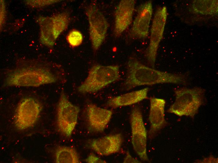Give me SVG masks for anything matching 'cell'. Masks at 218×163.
I'll use <instances>...</instances> for the list:
<instances>
[{"label":"cell","mask_w":218,"mask_h":163,"mask_svg":"<svg viewBox=\"0 0 218 163\" xmlns=\"http://www.w3.org/2000/svg\"><path fill=\"white\" fill-rule=\"evenodd\" d=\"M70 15L62 12L50 17H40L38 22L40 27V39L46 46L52 47L59 36L66 29L70 22Z\"/></svg>","instance_id":"5b68a950"},{"label":"cell","mask_w":218,"mask_h":163,"mask_svg":"<svg viewBox=\"0 0 218 163\" xmlns=\"http://www.w3.org/2000/svg\"><path fill=\"white\" fill-rule=\"evenodd\" d=\"M132 143L135 151L143 161H149L147 152V133L140 109L135 107L130 117Z\"/></svg>","instance_id":"ba28073f"},{"label":"cell","mask_w":218,"mask_h":163,"mask_svg":"<svg viewBox=\"0 0 218 163\" xmlns=\"http://www.w3.org/2000/svg\"><path fill=\"white\" fill-rule=\"evenodd\" d=\"M87 113L90 127L93 130L98 132L104 131L112 114L111 110L99 107L93 103L88 105Z\"/></svg>","instance_id":"9a60e30c"},{"label":"cell","mask_w":218,"mask_h":163,"mask_svg":"<svg viewBox=\"0 0 218 163\" xmlns=\"http://www.w3.org/2000/svg\"><path fill=\"white\" fill-rule=\"evenodd\" d=\"M152 13L151 1H147L140 5L130 31L131 37L141 39L147 37Z\"/></svg>","instance_id":"8fae6325"},{"label":"cell","mask_w":218,"mask_h":163,"mask_svg":"<svg viewBox=\"0 0 218 163\" xmlns=\"http://www.w3.org/2000/svg\"><path fill=\"white\" fill-rule=\"evenodd\" d=\"M135 2L134 0H122L118 4L115 12V37H119L131 24Z\"/></svg>","instance_id":"4fadbf2b"},{"label":"cell","mask_w":218,"mask_h":163,"mask_svg":"<svg viewBox=\"0 0 218 163\" xmlns=\"http://www.w3.org/2000/svg\"><path fill=\"white\" fill-rule=\"evenodd\" d=\"M80 110L62 92L57 106V123L59 131L65 136H71L77 122Z\"/></svg>","instance_id":"8992f818"},{"label":"cell","mask_w":218,"mask_h":163,"mask_svg":"<svg viewBox=\"0 0 218 163\" xmlns=\"http://www.w3.org/2000/svg\"><path fill=\"white\" fill-rule=\"evenodd\" d=\"M125 86L129 90L137 86L160 83L186 85L187 76L170 73L154 69L142 64L136 59L130 57L127 64Z\"/></svg>","instance_id":"6da1fadb"},{"label":"cell","mask_w":218,"mask_h":163,"mask_svg":"<svg viewBox=\"0 0 218 163\" xmlns=\"http://www.w3.org/2000/svg\"><path fill=\"white\" fill-rule=\"evenodd\" d=\"M41 106L36 99L31 97L22 99L18 105L14 116V124L17 129L24 130L35 124L41 110Z\"/></svg>","instance_id":"9c48e42d"},{"label":"cell","mask_w":218,"mask_h":163,"mask_svg":"<svg viewBox=\"0 0 218 163\" xmlns=\"http://www.w3.org/2000/svg\"><path fill=\"white\" fill-rule=\"evenodd\" d=\"M175 100L167 110L179 116L193 118L204 104L205 90L195 87L181 88L174 91Z\"/></svg>","instance_id":"3957f363"},{"label":"cell","mask_w":218,"mask_h":163,"mask_svg":"<svg viewBox=\"0 0 218 163\" xmlns=\"http://www.w3.org/2000/svg\"><path fill=\"white\" fill-rule=\"evenodd\" d=\"M86 161L88 163H106V162L92 153L88 155L86 159Z\"/></svg>","instance_id":"ffe728a7"},{"label":"cell","mask_w":218,"mask_h":163,"mask_svg":"<svg viewBox=\"0 0 218 163\" xmlns=\"http://www.w3.org/2000/svg\"><path fill=\"white\" fill-rule=\"evenodd\" d=\"M149 89L146 87L112 97L107 101L106 105L112 108L131 105L148 98Z\"/></svg>","instance_id":"2e32d148"},{"label":"cell","mask_w":218,"mask_h":163,"mask_svg":"<svg viewBox=\"0 0 218 163\" xmlns=\"http://www.w3.org/2000/svg\"><path fill=\"white\" fill-rule=\"evenodd\" d=\"M194 10L203 14H213L218 12L217 0H198L195 1Z\"/></svg>","instance_id":"ac0fdd59"},{"label":"cell","mask_w":218,"mask_h":163,"mask_svg":"<svg viewBox=\"0 0 218 163\" xmlns=\"http://www.w3.org/2000/svg\"><path fill=\"white\" fill-rule=\"evenodd\" d=\"M148 119L150 126L149 137L152 139L167 124L165 118V100L163 99L151 97Z\"/></svg>","instance_id":"7c38bea8"},{"label":"cell","mask_w":218,"mask_h":163,"mask_svg":"<svg viewBox=\"0 0 218 163\" xmlns=\"http://www.w3.org/2000/svg\"><path fill=\"white\" fill-rule=\"evenodd\" d=\"M120 133L106 136L92 140L91 148L101 155H108L119 152L123 142Z\"/></svg>","instance_id":"5bb4252c"},{"label":"cell","mask_w":218,"mask_h":163,"mask_svg":"<svg viewBox=\"0 0 218 163\" xmlns=\"http://www.w3.org/2000/svg\"><path fill=\"white\" fill-rule=\"evenodd\" d=\"M89 24V35L94 51L100 47L106 36L109 24L95 3H92L86 9Z\"/></svg>","instance_id":"52a82bcc"},{"label":"cell","mask_w":218,"mask_h":163,"mask_svg":"<svg viewBox=\"0 0 218 163\" xmlns=\"http://www.w3.org/2000/svg\"><path fill=\"white\" fill-rule=\"evenodd\" d=\"M119 77L118 65H94L90 69L87 77L78 87V90L81 93H94L117 81Z\"/></svg>","instance_id":"277c9868"},{"label":"cell","mask_w":218,"mask_h":163,"mask_svg":"<svg viewBox=\"0 0 218 163\" xmlns=\"http://www.w3.org/2000/svg\"><path fill=\"white\" fill-rule=\"evenodd\" d=\"M123 163H140L139 161L133 158L128 151L126 153V156L124 159Z\"/></svg>","instance_id":"44dd1931"},{"label":"cell","mask_w":218,"mask_h":163,"mask_svg":"<svg viewBox=\"0 0 218 163\" xmlns=\"http://www.w3.org/2000/svg\"><path fill=\"white\" fill-rule=\"evenodd\" d=\"M55 162L57 163H79L80 161L78 154L74 148L59 146L55 151Z\"/></svg>","instance_id":"e0dca14e"},{"label":"cell","mask_w":218,"mask_h":163,"mask_svg":"<svg viewBox=\"0 0 218 163\" xmlns=\"http://www.w3.org/2000/svg\"><path fill=\"white\" fill-rule=\"evenodd\" d=\"M66 39L70 46L72 47H77L82 43L83 36L82 33L79 30L73 29L68 33Z\"/></svg>","instance_id":"d6986e66"},{"label":"cell","mask_w":218,"mask_h":163,"mask_svg":"<svg viewBox=\"0 0 218 163\" xmlns=\"http://www.w3.org/2000/svg\"><path fill=\"white\" fill-rule=\"evenodd\" d=\"M23 64L9 71L6 79L7 85L38 87L56 81V76L45 65L38 62Z\"/></svg>","instance_id":"7a4b0ae2"},{"label":"cell","mask_w":218,"mask_h":163,"mask_svg":"<svg viewBox=\"0 0 218 163\" xmlns=\"http://www.w3.org/2000/svg\"><path fill=\"white\" fill-rule=\"evenodd\" d=\"M167 17L165 6L158 8L155 13L151 30L148 46L146 51L148 62L154 68L159 44L162 39Z\"/></svg>","instance_id":"30bf717a"},{"label":"cell","mask_w":218,"mask_h":163,"mask_svg":"<svg viewBox=\"0 0 218 163\" xmlns=\"http://www.w3.org/2000/svg\"><path fill=\"white\" fill-rule=\"evenodd\" d=\"M200 163H218V159L212 155L198 161Z\"/></svg>","instance_id":"7402d4cb"}]
</instances>
